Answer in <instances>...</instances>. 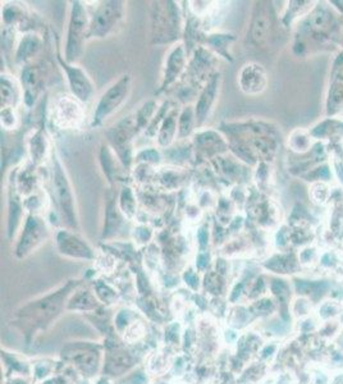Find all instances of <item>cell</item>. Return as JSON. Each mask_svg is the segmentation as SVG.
Here are the masks:
<instances>
[{
    "label": "cell",
    "mask_w": 343,
    "mask_h": 384,
    "mask_svg": "<svg viewBox=\"0 0 343 384\" xmlns=\"http://www.w3.org/2000/svg\"><path fill=\"white\" fill-rule=\"evenodd\" d=\"M183 35V17L176 1H152L150 39L152 45H174Z\"/></svg>",
    "instance_id": "6da1fadb"
},
{
    "label": "cell",
    "mask_w": 343,
    "mask_h": 384,
    "mask_svg": "<svg viewBox=\"0 0 343 384\" xmlns=\"http://www.w3.org/2000/svg\"><path fill=\"white\" fill-rule=\"evenodd\" d=\"M131 91H132V77L128 73L119 76L114 83H110L97 99L90 127L91 128L102 127L108 119L122 109V107L130 99Z\"/></svg>",
    "instance_id": "7a4b0ae2"
},
{
    "label": "cell",
    "mask_w": 343,
    "mask_h": 384,
    "mask_svg": "<svg viewBox=\"0 0 343 384\" xmlns=\"http://www.w3.org/2000/svg\"><path fill=\"white\" fill-rule=\"evenodd\" d=\"M90 16L83 1H72L64 45V61L77 64L83 55L85 42L89 39Z\"/></svg>",
    "instance_id": "3957f363"
},
{
    "label": "cell",
    "mask_w": 343,
    "mask_h": 384,
    "mask_svg": "<svg viewBox=\"0 0 343 384\" xmlns=\"http://www.w3.org/2000/svg\"><path fill=\"white\" fill-rule=\"evenodd\" d=\"M52 188L54 193V200L61 214L62 220L69 228L78 226V214L76 205L75 192L69 181L66 168L63 167L61 159L54 155L53 169H52Z\"/></svg>",
    "instance_id": "277c9868"
},
{
    "label": "cell",
    "mask_w": 343,
    "mask_h": 384,
    "mask_svg": "<svg viewBox=\"0 0 343 384\" xmlns=\"http://www.w3.org/2000/svg\"><path fill=\"white\" fill-rule=\"evenodd\" d=\"M126 3L121 0H107L99 3L90 16L89 39H104L114 34L124 21Z\"/></svg>",
    "instance_id": "5b68a950"
},
{
    "label": "cell",
    "mask_w": 343,
    "mask_h": 384,
    "mask_svg": "<svg viewBox=\"0 0 343 384\" xmlns=\"http://www.w3.org/2000/svg\"><path fill=\"white\" fill-rule=\"evenodd\" d=\"M76 282L71 281L66 287L58 291L54 295L48 296L40 301L34 302L28 305V308L20 311V316L23 319H28L32 324H44L50 320L53 316L58 314V311L62 308L63 301L66 296L68 295L69 291L76 287Z\"/></svg>",
    "instance_id": "8992f818"
},
{
    "label": "cell",
    "mask_w": 343,
    "mask_h": 384,
    "mask_svg": "<svg viewBox=\"0 0 343 384\" xmlns=\"http://www.w3.org/2000/svg\"><path fill=\"white\" fill-rule=\"evenodd\" d=\"M52 118L59 130H77L85 122L83 103L75 96L62 95L55 100Z\"/></svg>",
    "instance_id": "52a82bcc"
},
{
    "label": "cell",
    "mask_w": 343,
    "mask_h": 384,
    "mask_svg": "<svg viewBox=\"0 0 343 384\" xmlns=\"http://www.w3.org/2000/svg\"><path fill=\"white\" fill-rule=\"evenodd\" d=\"M272 34V11L267 1L255 3L251 20L248 23L246 40L256 48L265 47Z\"/></svg>",
    "instance_id": "ba28073f"
},
{
    "label": "cell",
    "mask_w": 343,
    "mask_h": 384,
    "mask_svg": "<svg viewBox=\"0 0 343 384\" xmlns=\"http://www.w3.org/2000/svg\"><path fill=\"white\" fill-rule=\"evenodd\" d=\"M56 58L66 73L72 96H75L76 99L83 104L90 103L94 99L97 90L95 83H92L88 72L77 64H69L66 62L61 55H58Z\"/></svg>",
    "instance_id": "9c48e42d"
},
{
    "label": "cell",
    "mask_w": 343,
    "mask_h": 384,
    "mask_svg": "<svg viewBox=\"0 0 343 384\" xmlns=\"http://www.w3.org/2000/svg\"><path fill=\"white\" fill-rule=\"evenodd\" d=\"M188 67V52L182 42L172 45L165 54L159 92H163L177 83Z\"/></svg>",
    "instance_id": "30bf717a"
},
{
    "label": "cell",
    "mask_w": 343,
    "mask_h": 384,
    "mask_svg": "<svg viewBox=\"0 0 343 384\" xmlns=\"http://www.w3.org/2000/svg\"><path fill=\"white\" fill-rule=\"evenodd\" d=\"M220 89H222V75L219 72H215L200 91L199 97L193 107L195 117H196V128H201L212 116L219 99Z\"/></svg>",
    "instance_id": "8fae6325"
},
{
    "label": "cell",
    "mask_w": 343,
    "mask_h": 384,
    "mask_svg": "<svg viewBox=\"0 0 343 384\" xmlns=\"http://www.w3.org/2000/svg\"><path fill=\"white\" fill-rule=\"evenodd\" d=\"M47 234H48V228L42 217H39L37 214L28 215L22 229L21 239L18 241V245L16 248L17 256L23 258L30 254L47 239Z\"/></svg>",
    "instance_id": "7c38bea8"
},
{
    "label": "cell",
    "mask_w": 343,
    "mask_h": 384,
    "mask_svg": "<svg viewBox=\"0 0 343 384\" xmlns=\"http://www.w3.org/2000/svg\"><path fill=\"white\" fill-rule=\"evenodd\" d=\"M237 83L245 95H260L268 88L267 71L260 63H245L237 73Z\"/></svg>",
    "instance_id": "4fadbf2b"
},
{
    "label": "cell",
    "mask_w": 343,
    "mask_h": 384,
    "mask_svg": "<svg viewBox=\"0 0 343 384\" xmlns=\"http://www.w3.org/2000/svg\"><path fill=\"white\" fill-rule=\"evenodd\" d=\"M56 246L61 254L73 259H94V253L88 242L78 234L71 232L68 229H61L56 234Z\"/></svg>",
    "instance_id": "5bb4252c"
},
{
    "label": "cell",
    "mask_w": 343,
    "mask_h": 384,
    "mask_svg": "<svg viewBox=\"0 0 343 384\" xmlns=\"http://www.w3.org/2000/svg\"><path fill=\"white\" fill-rule=\"evenodd\" d=\"M224 138H226L220 136L219 132L215 131H199L193 136V143L200 155H204L205 158H212L222 152H226L229 149V144Z\"/></svg>",
    "instance_id": "9a60e30c"
},
{
    "label": "cell",
    "mask_w": 343,
    "mask_h": 384,
    "mask_svg": "<svg viewBox=\"0 0 343 384\" xmlns=\"http://www.w3.org/2000/svg\"><path fill=\"white\" fill-rule=\"evenodd\" d=\"M63 357L73 363L88 376H91L97 368V355L94 351L86 350L81 347H69L63 351Z\"/></svg>",
    "instance_id": "2e32d148"
},
{
    "label": "cell",
    "mask_w": 343,
    "mask_h": 384,
    "mask_svg": "<svg viewBox=\"0 0 343 384\" xmlns=\"http://www.w3.org/2000/svg\"><path fill=\"white\" fill-rule=\"evenodd\" d=\"M179 116L177 109H171L163 119L157 133V140L160 148H169L176 138H179Z\"/></svg>",
    "instance_id": "e0dca14e"
},
{
    "label": "cell",
    "mask_w": 343,
    "mask_h": 384,
    "mask_svg": "<svg viewBox=\"0 0 343 384\" xmlns=\"http://www.w3.org/2000/svg\"><path fill=\"white\" fill-rule=\"evenodd\" d=\"M28 154L34 164H42L49 157L50 145L45 133L40 130L32 131L28 140Z\"/></svg>",
    "instance_id": "ac0fdd59"
},
{
    "label": "cell",
    "mask_w": 343,
    "mask_h": 384,
    "mask_svg": "<svg viewBox=\"0 0 343 384\" xmlns=\"http://www.w3.org/2000/svg\"><path fill=\"white\" fill-rule=\"evenodd\" d=\"M105 209L107 210H105L103 237L104 239H108V237L114 236L121 229V226H122L124 220H126V217H124L121 208H119L118 200L114 199V198L107 201Z\"/></svg>",
    "instance_id": "d6986e66"
},
{
    "label": "cell",
    "mask_w": 343,
    "mask_h": 384,
    "mask_svg": "<svg viewBox=\"0 0 343 384\" xmlns=\"http://www.w3.org/2000/svg\"><path fill=\"white\" fill-rule=\"evenodd\" d=\"M99 158H100V164H102L104 174L107 176V179H109L110 182L117 181L121 177L122 169H126V168L121 163L116 151L112 149V146L103 145Z\"/></svg>",
    "instance_id": "ffe728a7"
},
{
    "label": "cell",
    "mask_w": 343,
    "mask_h": 384,
    "mask_svg": "<svg viewBox=\"0 0 343 384\" xmlns=\"http://www.w3.org/2000/svg\"><path fill=\"white\" fill-rule=\"evenodd\" d=\"M190 67V75L193 80L198 78H204V76L212 77V73H209V68L212 67V55L209 54V52L204 48H199L195 50L193 58L191 62L188 64Z\"/></svg>",
    "instance_id": "44dd1931"
},
{
    "label": "cell",
    "mask_w": 343,
    "mask_h": 384,
    "mask_svg": "<svg viewBox=\"0 0 343 384\" xmlns=\"http://www.w3.org/2000/svg\"><path fill=\"white\" fill-rule=\"evenodd\" d=\"M236 37L234 35L224 34V32H215L206 37V45L213 50L214 53L223 56L227 61H232V55L229 53V49L232 47Z\"/></svg>",
    "instance_id": "7402d4cb"
},
{
    "label": "cell",
    "mask_w": 343,
    "mask_h": 384,
    "mask_svg": "<svg viewBox=\"0 0 343 384\" xmlns=\"http://www.w3.org/2000/svg\"><path fill=\"white\" fill-rule=\"evenodd\" d=\"M42 48V39L35 34L25 35L16 52L17 62H28Z\"/></svg>",
    "instance_id": "603a6c76"
},
{
    "label": "cell",
    "mask_w": 343,
    "mask_h": 384,
    "mask_svg": "<svg viewBox=\"0 0 343 384\" xmlns=\"http://www.w3.org/2000/svg\"><path fill=\"white\" fill-rule=\"evenodd\" d=\"M20 99L18 83L11 76L1 75V108H14Z\"/></svg>",
    "instance_id": "cb8c5ba5"
},
{
    "label": "cell",
    "mask_w": 343,
    "mask_h": 384,
    "mask_svg": "<svg viewBox=\"0 0 343 384\" xmlns=\"http://www.w3.org/2000/svg\"><path fill=\"white\" fill-rule=\"evenodd\" d=\"M196 128V117L195 108L187 105L179 112V138H188Z\"/></svg>",
    "instance_id": "d4e9b609"
},
{
    "label": "cell",
    "mask_w": 343,
    "mask_h": 384,
    "mask_svg": "<svg viewBox=\"0 0 343 384\" xmlns=\"http://www.w3.org/2000/svg\"><path fill=\"white\" fill-rule=\"evenodd\" d=\"M131 365H132V359L130 355L124 351H118L108 357L105 371L110 376H118L127 371Z\"/></svg>",
    "instance_id": "484cf974"
},
{
    "label": "cell",
    "mask_w": 343,
    "mask_h": 384,
    "mask_svg": "<svg viewBox=\"0 0 343 384\" xmlns=\"http://www.w3.org/2000/svg\"><path fill=\"white\" fill-rule=\"evenodd\" d=\"M9 212H8V234L9 237L13 236L17 227L20 226V220H21L22 210H23V206L21 205V203L17 199V196L13 195L12 192L9 193Z\"/></svg>",
    "instance_id": "4316f807"
},
{
    "label": "cell",
    "mask_w": 343,
    "mask_h": 384,
    "mask_svg": "<svg viewBox=\"0 0 343 384\" xmlns=\"http://www.w3.org/2000/svg\"><path fill=\"white\" fill-rule=\"evenodd\" d=\"M118 204L119 208L122 210L124 217L132 220L136 212H138V203H136V196L132 191V188L130 187H124L122 191L119 193V199H118Z\"/></svg>",
    "instance_id": "83f0119b"
},
{
    "label": "cell",
    "mask_w": 343,
    "mask_h": 384,
    "mask_svg": "<svg viewBox=\"0 0 343 384\" xmlns=\"http://www.w3.org/2000/svg\"><path fill=\"white\" fill-rule=\"evenodd\" d=\"M0 124L4 130H16L18 126V118L16 114L14 108L7 107V108H1L0 112Z\"/></svg>",
    "instance_id": "f1b7e54d"
},
{
    "label": "cell",
    "mask_w": 343,
    "mask_h": 384,
    "mask_svg": "<svg viewBox=\"0 0 343 384\" xmlns=\"http://www.w3.org/2000/svg\"><path fill=\"white\" fill-rule=\"evenodd\" d=\"M94 306H95L94 299L91 297L88 291H83L81 294L76 296L72 304L69 305L71 309H73V308H76V309H91Z\"/></svg>",
    "instance_id": "f546056e"
},
{
    "label": "cell",
    "mask_w": 343,
    "mask_h": 384,
    "mask_svg": "<svg viewBox=\"0 0 343 384\" xmlns=\"http://www.w3.org/2000/svg\"><path fill=\"white\" fill-rule=\"evenodd\" d=\"M136 162H141L144 164H159L160 163V154L155 149H145L138 152L135 157Z\"/></svg>",
    "instance_id": "4dcf8cb0"
},
{
    "label": "cell",
    "mask_w": 343,
    "mask_h": 384,
    "mask_svg": "<svg viewBox=\"0 0 343 384\" xmlns=\"http://www.w3.org/2000/svg\"><path fill=\"white\" fill-rule=\"evenodd\" d=\"M291 148L295 151H306L309 148L310 140L302 132H294L289 138Z\"/></svg>",
    "instance_id": "1f68e13d"
},
{
    "label": "cell",
    "mask_w": 343,
    "mask_h": 384,
    "mask_svg": "<svg viewBox=\"0 0 343 384\" xmlns=\"http://www.w3.org/2000/svg\"><path fill=\"white\" fill-rule=\"evenodd\" d=\"M198 239H199L200 245L204 247L207 245V240H209V234L206 231V228L201 227L199 231H198Z\"/></svg>",
    "instance_id": "d6a6232c"
},
{
    "label": "cell",
    "mask_w": 343,
    "mask_h": 384,
    "mask_svg": "<svg viewBox=\"0 0 343 384\" xmlns=\"http://www.w3.org/2000/svg\"><path fill=\"white\" fill-rule=\"evenodd\" d=\"M186 283H188L193 288H198V277L193 275L191 270H188L185 275Z\"/></svg>",
    "instance_id": "836d02e7"
},
{
    "label": "cell",
    "mask_w": 343,
    "mask_h": 384,
    "mask_svg": "<svg viewBox=\"0 0 343 384\" xmlns=\"http://www.w3.org/2000/svg\"><path fill=\"white\" fill-rule=\"evenodd\" d=\"M207 263H209V255L206 254V253H201V254H199V256H198V268L199 269H205L206 267H207Z\"/></svg>",
    "instance_id": "e575fe53"
},
{
    "label": "cell",
    "mask_w": 343,
    "mask_h": 384,
    "mask_svg": "<svg viewBox=\"0 0 343 384\" xmlns=\"http://www.w3.org/2000/svg\"><path fill=\"white\" fill-rule=\"evenodd\" d=\"M99 384H107V383H105V382H100V383Z\"/></svg>",
    "instance_id": "d590c367"
}]
</instances>
